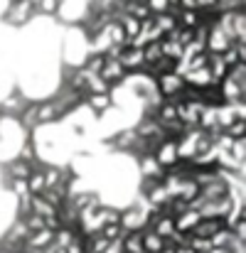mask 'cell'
<instances>
[{
    "label": "cell",
    "instance_id": "cell-16",
    "mask_svg": "<svg viewBox=\"0 0 246 253\" xmlns=\"http://www.w3.org/2000/svg\"><path fill=\"white\" fill-rule=\"evenodd\" d=\"M0 253H12L10 249H5V246H0Z\"/></svg>",
    "mask_w": 246,
    "mask_h": 253
},
{
    "label": "cell",
    "instance_id": "cell-11",
    "mask_svg": "<svg viewBox=\"0 0 246 253\" xmlns=\"http://www.w3.org/2000/svg\"><path fill=\"white\" fill-rule=\"evenodd\" d=\"M118 145L126 148V150H133V148L138 145V133H136V130H128V133L118 135Z\"/></svg>",
    "mask_w": 246,
    "mask_h": 253
},
{
    "label": "cell",
    "instance_id": "cell-13",
    "mask_svg": "<svg viewBox=\"0 0 246 253\" xmlns=\"http://www.w3.org/2000/svg\"><path fill=\"white\" fill-rule=\"evenodd\" d=\"M37 7H40L42 12H49V15H52V12H57V10H59V0H40V2H37Z\"/></svg>",
    "mask_w": 246,
    "mask_h": 253
},
{
    "label": "cell",
    "instance_id": "cell-10",
    "mask_svg": "<svg viewBox=\"0 0 246 253\" xmlns=\"http://www.w3.org/2000/svg\"><path fill=\"white\" fill-rule=\"evenodd\" d=\"M103 64H106V57H103V54H94V57L86 62V67H84V69H86L89 74H98V72L103 69Z\"/></svg>",
    "mask_w": 246,
    "mask_h": 253
},
{
    "label": "cell",
    "instance_id": "cell-4",
    "mask_svg": "<svg viewBox=\"0 0 246 253\" xmlns=\"http://www.w3.org/2000/svg\"><path fill=\"white\" fill-rule=\"evenodd\" d=\"M118 244L123 253H146L143 251V231H126Z\"/></svg>",
    "mask_w": 246,
    "mask_h": 253
},
{
    "label": "cell",
    "instance_id": "cell-9",
    "mask_svg": "<svg viewBox=\"0 0 246 253\" xmlns=\"http://www.w3.org/2000/svg\"><path fill=\"white\" fill-rule=\"evenodd\" d=\"M30 174H32V168H30V163H25V160H17V163L10 165V177H12V179H27Z\"/></svg>",
    "mask_w": 246,
    "mask_h": 253
},
{
    "label": "cell",
    "instance_id": "cell-15",
    "mask_svg": "<svg viewBox=\"0 0 246 253\" xmlns=\"http://www.w3.org/2000/svg\"><path fill=\"white\" fill-rule=\"evenodd\" d=\"M209 253H234V249H209Z\"/></svg>",
    "mask_w": 246,
    "mask_h": 253
},
{
    "label": "cell",
    "instance_id": "cell-6",
    "mask_svg": "<svg viewBox=\"0 0 246 253\" xmlns=\"http://www.w3.org/2000/svg\"><path fill=\"white\" fill-rule=\"evenodd\" d=\"M165 239H160L158 234H153L150 229H143V251L146 253H160L165 249Z\"/></svg>",
    "mask_w": 246,
    "mask_h": 253
},
{
    "label": "cell",
    "instance_id": "cell-1",
    "mask_svg": "<svg viewBox=\"0 0 246 253\" xmlns=\"http://www.w3.org/2000/svg\"><path fill=\"white\" fill-rule=\"evenodd\" d=\"M185 77H180V74H175V72H170V74H163V77H158L155 79V91L163 96V98H172V101H177V96H180V91L185 88Z\"/></svg>",
    "mask_w": 246,
    "mask_h": 253
},
{
    "label": "cell",
    "instance_id": "cell-14",
    "mask_svg": "<svg viewBox=\"0 0 246 253\" xmlns=\"http://www.w3.org/2000/svg\"><path fill=\"white\" fill-rule=\"evenodd\" d=\"M175 253H195L190 246H175Z\"/></svg>",
    "mask_w": 246,
    "mask_h": 253
},
{
    "label": "cell",
    "instance_id": "cell-7",
    "mask_svg": "<svg viewBox=\"0 0 246 253\" xmlns=\"http://www.w3.org/2000/svg\"><path fill=\"white\" fill-rule=\"evenodd\" d=\"M89 101V108L94 111V113H101V111H108L111 108V93H89L86 96Z\"/></svg>",
    "mask_w": 246,
    "mask_h": 253
},
{
    "label": "cell",
    "instance_id": "cell-2",
    "mask_svg": "<svg viewBox=\"0 0 246 253\" xmlns=\"http://www.w3.org/2000/svg\"><path fill=\"white\" fill-rule=\"evenodd\" d=\"M118 224H121L123 231H143V229L148 226V216H146L141 209H128V211L121 214Z\"/></svg>",
    "mask_w": 246,
    "mask_h": 253
},
{
    "label": "cell",
    "instance_id": "cell-5",
    "mask_svg": "<svg viewBox=\"0 0 246 253\" xmlns=\"http://www.w3.org/2000/svg\"><path fill=\"white\" fill-rule=\"evenodd\" d=\"M32 2L30 0H12V7H10V12H7V20H12V22H22V20H27L30 15H32Z\"/></svg>",
    "mask_w": 246,
    "mask_h": 253
},
{
    "label": "cell",
    "instance_id": "cell-12",
    "mask_svg": "<svg viewBox=\"0 0 246 253\" xmlns=\"http://www.w3.org/2000/svg\"><path fill=\"white\" fill-rule=\"evenodd\" d=\"M12 192L17 194V199H20V202L32 197V194H30V189H27V182H25V179H12Z\"/></svg>",
    "mask_w": 246,
    "mask_h": 253
},
{
    "label": "cell",
    "instance_id": "cell-3",
    "mask_svg": "<svg viewBox=\"0 0 246 253\" xmlns=\"http://www.w3.org/2000/svg\"><path fill=\"white\" fill-rule=\"evenodd\" d=\"M202 216H199V211L197 209H187V211H182L180 216H175L172 221H175V231H180V234H190L195 226H197V221H199Z\"/></svg>",
    "mask_w": 246,
    "mask_h": 253
},
{
    "label": "cell",
    "instance_id": "cell-8",
    "mask_svg": "<svg viewBox=\"0 0 246 253\" xmlns=\"http://www.w3.org/2000/svg\"><path fill=\"white\" fill-rule=\"evenodd\" d=\"M25 182H27V189H30L32 197H40V194L47 189V187H45V174H42V172H32Z\"/></svg>",
    "mask_w": 246,
    "mask_h": 253
}]
</instances>
